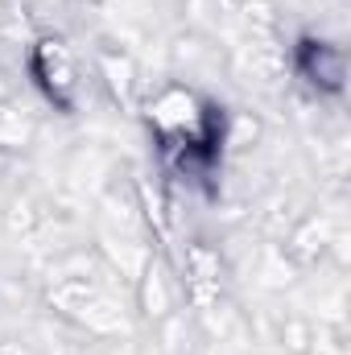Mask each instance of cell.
Here are the masks:
<instances>
[{
  "label": "cell",
  "mask_w": 351,
  "mask_h": 355,
  "mask_svg": "<svg viewBox=\"0 0 351 355\" xmlns=\"http://www.w3.org/2000/svg\"><path fill=\"white\" fill-rule=\"evenodd\" d=\"M25 71H29V83L33 91L62 116L75 112L79 103V62L71 54V46L54 33H42L33 37L29 54H25Z\"/></svg>",
  "instance_id": "7a4b0ae2"
},
{
  "label": "cell",
  "mask_w": 351,
  "mask_h": 355,
  "mask_svg": "<svg viewBox=\"0 0 351 355\" xmlns=\"http://www.w3.org/2000/svg\"><path fill=\"white\" fill-rule=\"evenodd\" d=\"M141 116L166 170L186 186H211V178L219 174L223 137H228L223 107L198 87L166 83L145 99Z\"/></svg>",
  "instance_id": "6da1fadb"
},
{
  "label": "cell",
  "mask_w": 351,
  "mask_h": 355,
  "mask_svg": "<svg viewBox=\"0 0 351 355\" xmlns=\"http://www.w3.org/2000/svg\"><path fill=\"white\" fill-rule=\"evenodd\" d=\"M293 75L314 95H343L348 87V50L331 37H298L293 46Z\"/></svg>",
  "instance_id": "3957f363"
}]
</instances>
